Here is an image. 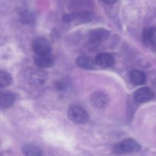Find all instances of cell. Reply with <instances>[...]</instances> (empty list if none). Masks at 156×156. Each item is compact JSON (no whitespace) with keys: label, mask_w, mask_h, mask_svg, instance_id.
Listing matches in <instances>:
<instances>
[{"label":"cell","mask_w":156,"mask_h":156,"mask_svg":"<svg viewBox=\"0 0 156 156\" xmlns=\"http://www.w3.org/2000/svg\"><path fill=\"white\" fill-rule=\"evenodd\" d=\"M15 94L11 92H2L0 96V105L2 109L8 108L13 105L15 101Z\"/></svg>","instance_id":"obj_12"},{"label":"cell","mask_w":156,"mask_h":156,"mask_svg":"<svg viewBox=\"0 0 156 156\" xmlns=\"http://www.w3.org/2000/svg\"><path fill=\"white\" fill-rule=\"evenodd\" d=\"M47 79V76L45 72L42 71V70H37V71L33 72L30 75L29 82H30V85L33 86L39 87L45 83Z\"/></svg>","instance_id":"obj_9"},{"label":"cell","mask_w":156,"mask_h":156,"mask_svg":"<svg viewBox=\"0 0 156 156\" xmlns=\"http://www.w3.org/2000/svg\"><path fill=\"white\" fill-rule=\"evenodd\" d=\"M143 40L146 44L156 46V27H149L143 32Z\"/></svg>","instance_id":"obj_13"},{"label":"cell","mask_w":156,"mask_h":156,"mask_svg":"<svg viewBox=\"0 0 156 156\" xmlns=\"http://www.w3.org/2000/svg\"><path fill=\"white\" fill-rule=\"evenodd\" d=\"M129 80L135 85H143L146 82V74L143 71L133 69L129 73Z\"/></svg>","instance_id":"obj_10"},{"label":"cell","mask_w":156,"mask_h":156,"mask_svg":"<svg viewBox=\"0 0 156 156\" xmlns=\"http://www.w3.org/2000/svg\"><path fill=\"white\" fill-rule=\"evenodd\" d=\"M32 47L35 54L50 53L51 46L48 40L44 37H37L34 39L32 44Z\"/></svg>","instance_id":"obj_3"},{"label":"cell","mask_w":156,"mask_h":156,"mask_svg":"<svg viewBox=\"0 0 156 156\" xmlns=\"http://www.w3.org/2000/svg\"><path fill=\"white\" fill-rule=\"evenodd\" d=\"M68 117L73 123L77 124H85L89 119L87 111L79 106L72 107L68 111Z\"/></svg>","instance_id":"obj_2"},{"label":"cell","mask_w":156,"mask_h":156,"mask_svg":"<svg viewBox=\"0 0 156 156\" xmlns=\"http://www.w3.org/2000/svg\"><path fill=\"white\" fill-rule=\"evenodd\" d=\"M108 101V96L103 91H97L91 95V104L96 108H105Z\"/></svg>","instance_id":"obj_4"},{"label":"cell","mask_w":156,"mask_h":156,"mask_svg":"<svg viewBox=\"0 0 156 156\" xmlns=\"http://www.w3.org/2000/svg\"><path fill=\"white\" fill-rule=\"evenodd\" d=\"M34 59L35 65L41 69L49 68L53 65V58L51 53L35 54Z\"/></svg>","instance_id":"obj_5"},{"label":"cell","mask_w":156,"mask_h":156,"mask_svg":"<svg viewBox=\"0 0 156 156\" xmlns=\"http://www.w3.org/2000/svg\"><path fill=\"white\" fill-rule=\"evenodd\" d=\"M12 83V77L10 75L5 71H1L0 73V86L2 88L9 86Z\"/></svg>","instance_id":"obj_15"},{"label":"cell","mask_w":156,"mask_h":156,"mask_svg":"<svg viewBox=\"0 0 156 156\" xmlns=\"http://www.w3.org/2000/svg\"><path fill=\"white\" fill-rule=\"evenodd\" d=\"M110 32L106 29H94L88 33V38L91 43H99L105 41L109 36Z\"/></svg>","instance_id":"obj_8"},{"label":"cell","mask_w":156,"mask_h":156,"mask_svg":"<svg viewBox=\"0 0 156 156\" xmlns=\"http://www.w3.org/2000/svg\"><path fill=\"white\" fill-rule=\"evenodd\" d=\"M96 65L102 68H110L112 66H114V57L111 54L108 53H99L95 58Z\"/></svg>","instance_id":"obj_7"},{"label":"cell","mask_w":156,"mask_h":156,"mask_svg":"<svg viewBox=\"0 0 156 156\" xmlns=\"http://www.w3.org/2000/svg\"><path fill=\"white\" fill-rule=\"evenodd\" d=\"M141 146L140 145L132 139H126L120 143L114 145V152L117 155H123V154L133 153L140 151Z\"/></svg>","instance_id":"obj_1"},{"label":"cell","mask_w":156,"mask_h":156,"mask_svg":"<svg viewBox=\"0 0 156 156\" xmlns=\"http://www.w3.org/2000/svg\"><path fill=\"white\" fill-rule=\"evenodd\" d=\"M22 152L25 156H42V151L33 144H25L22 147Z\"/></svg>","instance_id":"obj_14"},{"label":"cell","mask_w":156,"mask_h":156,"mask_svg":"<svg viewBox=\"0 0 156 156\" xmlns=\"http://www.w3.org/2000/svg\"><path fill=\"white\" fill-rule=\"evenodd\" d=\"M154 93L152 90L148 87H143L137 90L134 94V98L136 101L139 103H144L149 101L151 99L153 98Z\"/></svg>","instance_id":"obj_6"},{"label":"cell","mask_w":156,"mask_h":156,"mask_svg":"<svg viewBox=\"0 0 156 156\" xmlns=\"http://www.w3.org/2000/svg\"><path fill=\"white\" fill-rule=\"evenodd\" d=\"M105 3H108V4H112L117 2V0H103Z\"/></svg>","instance_id":"obj_16"},{"label":"cell","mask_w":156,"mask_h":156,"mask_svg":"<svg viewBox=\"0 0 156 156\" xmlns=\"http://www.w3.org/2000/svg\"><path fill=\"white\" fill-rule=\"evenodd\" d=\"M76 64L79 67L85 69H94L95 68V60L86 56H81L76 59Z\"/></svg>","instance_id":"obj_11"}]
</instances>
